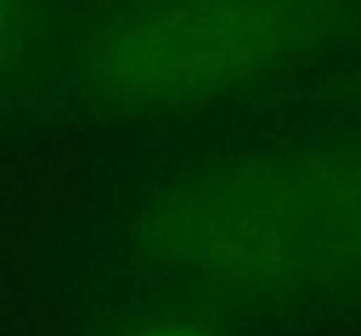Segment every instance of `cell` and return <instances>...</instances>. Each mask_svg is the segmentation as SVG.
<instances>
[{"mask_svg":"<svg viewBox=\"0 0 361 336\" xmlns=\"http://www.w3.org/2000/svg\"><path fill=\"white\" fill-rule=\"evenodd\" d=\"M11 28H14V0H0V63L11 46Z\"/></svg>","mask_w":361,"mask_h":336,"instance_id":"obj_1","label":"cell"},{"mask_svg":"<svg viewBox=\"0 0 361 336\" xmlns=\"http://www.w3.org/2000/svg\"><path fill=\"white\" fill-rule=\"evenodd\" d=\"M147 336H190V333H147Z\"/></svg>","mask_w":361,"mask_h":336,"instance_id":"obj_2","label":"cell"}]
</instances>
